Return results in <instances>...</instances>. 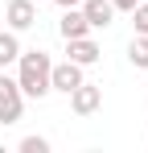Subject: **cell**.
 <instances>
[{"instance_id":"obj_1","label":"cell","mask_w":148,"mask_h":153,"mask_svg":"<svg viewBox=\"0 0 148 153\" xmlns=\"http://www.w3.org/2000/svg\"><path fill=\"white\" fill-rule=\"evenodd\" d=\"M49 54L45 50H21L17 54V87L25 100H41L49 95Z\"/></svg>"},{"instance_id":"obj_2","label":"cell","mask_w":148,"mask_h":153,"mask_svg":"<svg viewBox=\"0 0 148 153\" xmlns=\"http://www.w3.org/2000/svg\"><path fill=\"white\" fill-rule=\"evenodd\" d=\"M21 112H25V95L17 87V79L0 75V124H17Z\"/></svg>"},{"instance_id":"obj_3","label":"cell","mask_w":148,"mask_h":153,"mask_svg":"<svg viewBox=\"0 0 148 153\" xmlns=\"http://www.w3.org/2000/svg\"><path fill=\"white\" fill-rule=\"evenodd\" d=\"M78 83H82V66H78V62H70V58H66V62H53V66H49V91L70 95Z\"/></svg>"},{"instance_id":"obj_4","label":"cell","mask_w":148,"mask_h":153,"mask_svg":"<svg viewBox=\"0 0 148 153\" xmlns=\"http://www.w3.org/2000/svg\"><path fill=\"white\" fill-rule=\"evenodd\" d=\"M70 108H74V116H91V112H99L103 108V87H95V83H78L70 91Z\"/></svg>"},{"instance_id":"obj_5","label":"cell","mask_w":148,"mask_h":153,"mask_svg":"<svg viewBox=\"0 0 148 153\" xmlns=\"http://www.w3.org/2000/svg\"><path fill=\"white\" fill-rule=\"evenodd\" d=\"M4 21H8V29H29L37 25V4L33 0H8V8H4Z\"/></svg>"},{"instance_id":"obj_6","label":"cell","mask_w":148,"mask_h":153,"mask_svg":"<svg viewBox=\"0 0 148 153\" xmlns=\"http://www.w3.org/2000/svg\"><path fill=\"white\" fill-rule=\"evenodd\" d=\"M78 8H82V17H86V25H91V29H107L111 21H115L111 0H82Z\"/></svg>"},{"instance_id":"obj_7","label":"cell","mask_w":148,"mask_h":153,"mask_svg":"<svg viewBox=\"0 0 148 153\" xmlns=\"http://www.w3.org/2000/svg\"><path fill=\"white\" fill-rule=\"evenodd\" d=\"M58 33L70 42V37H86L91 25H86V17H82V8H62V21H58Z\"/></svg>"},{"instance_id":"obj_8","label":"cell","mask_w":148,"mask_h":153,"mask_svg":"<svg viewBox=\"0 0 148 153\" xmlns=\"http://www.w3.org/2000/svg\"><path fill=\"white\" fill-rule=\"evenodd\" d=\"M66 46H70V50H66L70 62H78V66H91V62H99V54H103L95 42H91V33H86V37H70Z\"/></svg>"},{"instance_id":"obj_9","label":"cell","mask_w":148,"mask_h":153,"mask_svg":"<svg viewBox=\"0 0 148 153\" xmlns=\"http://www.w3.org/2000/svg\"><path fill=\"white\" fill-rule=\"evenodd\" d=\"M127 62H132L136 71H148V37H144V33L132 37V46H127Z\"/></svg>"},{"instance_id":"obj_10","label":"cell","mask_w":148,"mask_h":153,"mask_svg":"<svg viewBox=\"0 0 148 153\" xmlns=\"http://www.w3.org/2000/svg\"><path fill=\"white\" fill-rule=\"evenodd\" d=\"M17 54H21V42H17V29H4V33H0V66L17 62Z\"/></svg>"},{"instance_id":"obj_11","label":"cell","mask_w":148,"mask_h":153,"mask_svg":"<svg viewBox=\"0 0 148 153\" xmlns=\"http://www.w3.org/2000/svg\"><path fill=\"white\" fill-rule=\"evenodd\" d=\"M132 25H136V33H144V37H148V4H144V0L132 8Z\"/></svg>"},{"instance_id":"obj_12","label":"cell","mask_w":148,"mask_h":153,"mask_svg":"<svg viewBox=\"0 0 148 153\" xmlns=\"http://www.w3.org/2000/svg\"><path fill=\"white\" fill-rule=\"evenodd\" d=\"M21 153H49V141H45V137H25Z\"/></svg>"},{"instance_id":"obj_13","label":"cell","mask_w":148,"mask_h":153,"mask_svg":"<svg viewBox=\"0 0 148 153\" xmlns=\"http://www.w3.org/2000/svg\"><path fill=\"white\" fill-rule=\"evenodd\" d=\"M136 4H140V0H111V8H115V13H132Z\"/></svg>"},{"instance_id":"obj_14","label":"cell","mask_w":148,"mask_h":153,"mask_svg":"<svg viewBox=\"0 0 148 153\" xmlns=\"http://www.w3.org/2000/svg\"><path fill=\"white\" fill-rule=\"evenodd\" d=\"M53 4H58V8H78L82 0H53Z\"/></svg>"},{"instance_id":"obj_15","label":"cell","mask_w":148,"mask_h":153,"mask_svg":"<svg viewBox=\"0 0 148 153\" xmlns=\"http://www.w3.org/2000/svg\"><path fill=\"white\" fill-rule=\"evenodd\" d=\"M33 4H41V0H33Z\"/></svg>"}]
</instances>
